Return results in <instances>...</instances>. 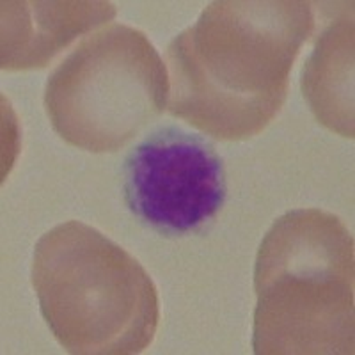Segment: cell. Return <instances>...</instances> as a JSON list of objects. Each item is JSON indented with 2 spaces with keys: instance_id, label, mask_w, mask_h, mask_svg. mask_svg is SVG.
Instances as JSON below:
<instances>
[{
  "instance_id": "cell-5",
  "label": "cell",
  "mask_w": 355,
  "mask_h": 355,
  "mask_svg": "<svg viewBox=\"0 0 355 355\" xmlns=\"http://www.w3.org/2000/svg\"><path fill=\"white\" fill-rule=\"evenodd\" d=\"M123 190L139 220L178 236L198 231L217 215L226 199V174L210 141L166 126L130 151Z\"/></svg>"
},
{
  "instance_id": "cell-3",
  "label": "cell",
  "mask_w": 355,
  "mask_h": 355,
  "mask_svg": "<svg viewBox=\"0 0 355 355\" xmlns=\"http://www.w3.org/2000/svg\"><path fill=\"white\" fill-rule=\"evenodd\" d=\"M33 286L44 322L68 354H139L157 334L153 279L121 245L80 220L37 240Z\"/></svg>"
},
{
  "instance_id": "cell-4",
  "label": "cell",
  "mask_w": 355,
  "mask_h": 355,
  "mask_svg": "<svg viewBox=\"0 0 355 355\" xmlns=\"http://www.w3.org/2000/svg\"><path fill=\"white\" fill-rule=\"evenodd\" d=\"M169 71L139 28L110 24L85 37L44 89L52 128L91 153L121 150L169 101Z\"/></svg>"
},
{
  "instance_id": "cell-6",
  "label": "cell",
  "mask_w": 355,
  "mask_h": 355,
  "mask_svg": "<svg viewBox=\"0 0 355 355\" xmlns=\"http://www.w3.org/2000/svg\"><path fill=\"white\" fill-rule=\"evenodd\" d=\"M114 17L110 2H2V69L46 68L71 41Z\"/></svg>"
},
{
  "instance_id": "cell-7",
  "label": "cell",
  "mask_w": 355,
  "mask_h": 355,
  "mask_svg": "<svg viewBox=\"0 0 355 355\" xmlns=\"http://www.w3.org/2000/svg\"><path fill=\"white\" fill-rule=\"evenodd\" d=\"M354 4L323 28L302 69V93L325 128L354 139Z\"/></svg>"
},
{
  "instance_id": "cell-1",
  "label": "cell",
  "mask_w": 355,
  "mask_h": 355,
  "mask_svg": "<svg viewBox=\"0 0 355 355\" xmlns=\"http://www.w3.org/2000/svg\"><path fill=\"white\" fill-rule=\"evenodd\" d=\"M315 25L302 0L211 2L167 49L171 116L218 141L256 137L284 105Z\"/></svg>"
},
{
  "instance_id": "cell-2",
  "label": "cell",
  "mask_w": 355,
  "mask_h": 355,
  "mask_svg": "<svg viewBox=\"0 0 355 355\" xmlns=\"http://www.w3.org/2000/svg\"><path fill=\"white\" fill-rule=\"evenodd\" d=\"M354 236L318 208L279 217L254 265L258 355L354 354Z\"/></svg>"
}]
</instances>
